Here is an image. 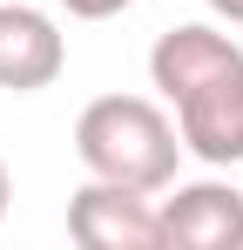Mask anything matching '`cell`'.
<instances>
[{
    "label": "cell",
    "mask_w": 243,
    "mask_h": 250,
    "mask_svg": "<svg viewBox=\"0 0 243 250\" xmlns=\"http://www.w3.org/2000/svg\"><path fill=\"white\" fill-rule=\"evenodd\" d=\"M149 82L176 115L182 149L209 169L243 163V47L223 27L182 21L156 34L149 47Z\"/></svg>",
    "instance_id": "obj_1"
},
{
    "label": "cell",
    "mask_w": 243,
    "mask_h": 250,
    "mask_svg": "<svg viewBox=\"0 0 243 250\" xmlns=\"http://www.w3.org/2000/svg\"><path fill=\"white\" fill-rule=\"evenodd\" d=\"M75 156L88 176L162 196L182 163V135H176V115H162L149 95H95L75 122Z\"/></svg>",
    "instance_id": "obj_2"
},
{
    "label": "cell",
    "mask_w": 243,
    "mask_h": 250,
    "mask_svg": "<svg viewBox=\"0 0 243 250\" xmlns=\"http://www.w3.org/2000/svg\"><path fill=\"white\" fill-rule=\"evenodd\" d=\"M68 237L81 250H162V216L149 189L88 176L68 196Z\"/></svg>",
    "instance_id": "obj_3"
},
{
    "label": "cell",
    "mask_w": 243,
    "mask_h": 250,
    "mask_svg": "<svg viewBox=\"0 0 243 250\" xmlns=\"http://www.w3.org/2000/svg\"><path fill=\"white\" fill-rule=\"evenodd\" d=\"M162 250H243V189L237 183H182L176 196L156 203Z\"/></svg>",
    "instance_id": "obj_4"
},
{
    "label": "cell",
    "mask_w": 243,
    "mask_h": 250,
    "mask_svg": "<svg viewBox=\"0 0 243 250\" xmlns=\"http://www.w3.org/2000/svg\"><path fill=\"white\" fill-rule=\"evenodd\" d=\"M61 68H68V34L54 27V14L27 0H0V88L40 95L61 82Z\"/></svg>",
    "instance_id": "obj_5"
},
{
    "label": "cell",
    "mask_w": 243,
    "mask_h": 250,
    "mask_svg": "<svg viewBox=\"0 0 243 250\" xmlns=\"http://www.w3.org/2000/svg\"><path fill=\"white\" fill-rule=\"evenodd\" d=\"M61 7H68L75 21H115L122 7H135V0H61Z\"/></svg>",
    "instance_id": "obj_6"
},
{
    "label": "cell",
    "mask_w": 243,
    "mask_h": 250,
    "mask_svg": "<svg viewBox=\"0 0 243 250\" xmlns=\"http://www.w3.org/2000/svg\"><path fill=\"white\" fill-rule=\"evenodd\" d=\"M209 14H216V21H230V27H243V0H209Z\"/></svg>",
    "instance_id": "obj_7"
},
{
    "label": "cell",
    "mask_w": 243,
    "mask_h": 250,
    "mask_svg": "<svg viewBox=\"0 0 243 250\" xmlns=\"http://www.w3.org/2000/svg\"><path fill=\"white\" fill-rule=\"evenodd\" d=\"M7 203H14V176H7V163H0V216H7Z\"/></svg>",
    "instance_id": "obj_8"
}]
</instances>
